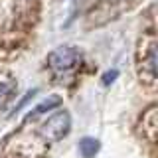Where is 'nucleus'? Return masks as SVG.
<instances>
[{"instance_id":"nucleus-5","label":"nucleus","mask_w":158,"mask_h":158,"mask_svg":"<svg viewBox=\"0 0 158 158\" xmlns=\"http://www.w3.org/2000/svg\"><path fill=\"white\" fill-rule=\"evenodd\" d=\"M59 105H61V99H59L57 95L49 97V99H46V101H42L38 107H34V111H30V113H28L26 121H28V118L38 117V115H42V113H46V111H52V109H56V107H59Z\"/></svg>"},{"instance_id":"nucleus-6","label":"nucleus","mask_w":158,"mask_h":158,"mask_svg":"<svg viewBox=\"0 0 158 158\" xmlns=\"http://www.w3.org/2000/svg\"><path fill=\"white\" fill-rule=\"evenodd\" d=\"M16 95V83H0V109H4Z\"/></svg>"},{"instance_id":"nucleus-4","label":"nucleus","mask_w":158,"mask_h":158,"mask_svg":"<svg viewBox=\"0 0 158 158\" xmlns=\"http://www.w3.org/2000/svg\"><path fill=\"white\" fill-rule=\"evenodd\" d=\"M99 148H101V142H99L97 138L85 136V138L79 140V152H81L83 158H93L99 152Z\"/></svg>"},{"instance_id":"nucleus-7","label":"nucleus","mask_w":158,"mask_h":158,"mask_svg":"<svg viewBox=\"0 0 158 158\" xmlns=\"http://www.w3.org/2000/svg\"><path fill=\"white\" fill-rule=\"evenodd\" d=\"M117 75H118V71H117V69H113V71H107L105 75H103V83H105V85H109V83H113Z\"/></svg>"},{"instance_id":"nucleus-3","label":"nucleus","mask_w":158,"mask_h":158,"mask_svg":"<svg viewBox=\"0 0 158 158\" xmlns=\"http://www.w3.org/2000/svg\"><path fill=\"white\" fill-rule=\"evenodd\" d=\"M140 75L146 77L148 83H152L156 79V42L154 38H150V44L144 49L140 57Z\"/></svg>"},{"instance_id":"nucleus-1","label":"nucleus","mask_w":158,"mask_h":158,"mask_svg":"<svg viewBox=\"0 0 158 158\" xmlns=\"http://www.w3.org/2000/svg\"><path fill=\"white\" fill-rule=\"evenodd\" d=\"M79 63H81V53L71 46H61L48 53V65L56 75H69L77 69Z\"/></svg>"},{"instance_id":"nucleus-2","label":"nucleus","mask_w":158,"mask_h":158,"mask_svg":"<svg viewBox=\"0 0 158 158\" xmlns=\"http://www.w3.org/2000/svg\"><path fill=\"white\" fill-rule=\"evenodd\" d=\"M71 131V117L67 111H57L56 115H52L40 128V135L46 140L57 142L63 136H67V132Z\"/></svg>"}]
</instances>
